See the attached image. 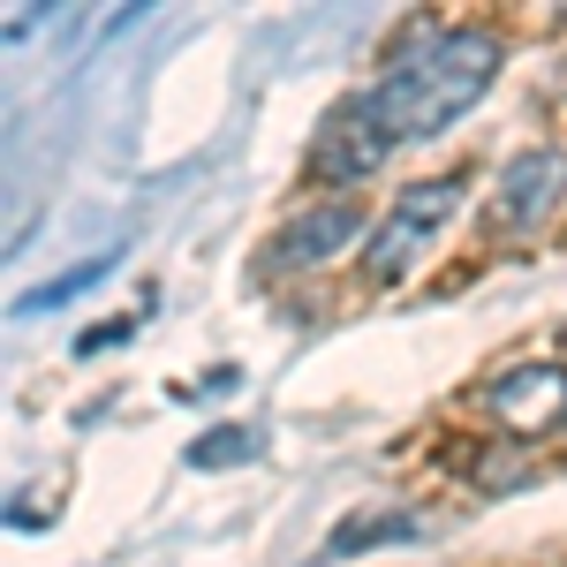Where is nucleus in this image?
<instances>
[{
	"mask_svg": "<svg viewBox=\"0 0 567 567\" xmlns=\"http://www.w3.org/2000/svg\"><path fill=\"white\" fill-rule=\"evenodd\" d=\"M499 76V39L492 31H416L386 61L379 84H363V106L379 114L393 144L439 136L454 114H470Z\"/></svg>",
	"mask_w": 567,
	"mask_h": 567,
	"instance_id": "f257e3e1",
	"label": "nucleus"
},
{
	"mask_svg": "<svg viewBox=\"0 0 567 567\" xmlns=\"http://www.w3.org/2000/svg\"><path fill=\"white\" fill-rule=\"evenodd\" d=\"M462 189H470V175H424V182H409V189L393 197V213L379 219L371 250H363V280H371V288H401V280L416 272V258L439 243V227L462 213Z\"/></svg>",
	"mask_w": 567,
	"mask_h": 567,
	"instance_id": "f03ea898",
	"label": "nucleus"
},
{
	"mask_svg": "<svg viewBox=\"0 0 567 567\" xmlns=\"http://www.w3.org/2000/svg\"><path fill=\"white\" fill-rule=\"evenodd\" d=\"M560 205H567V152L537 144V152H515L499 167V189L484 197V227L492 235H537Z\"/></svg>",
	"mask_w": 567,
	"mask_h": 567,
	"instance_id": "7ed1b4c3",
	"label": "nucleus"
},
{
	"mask_svg": "<svg viewBox=\"0 0 567 567\" xmlns=\"http://www.w3.org/2000/svg\"><path fill=\"white\" fill-rule=\"evenodd\" d=\"M484 401L507 424V439H545L567 424V371L560 363H515L484 386Z\"/></svg>",
	"mask_w": 567,
	"mask_h": 567,
	"instance_id": "20e7f679",
	"label": "nucleus"
},
{
	"mask_svg": "<svg viewBox=\"0 0 567 567\" xmlns=\"http://www.w3.org/2000/svg\"><path fill=\"white\" fill-rule=\"evenodd\" d=\"M393 159V136L379 130V114L363 106V91L355 99H341L333 114H326V130H318V152H310V175H326V182H363V175H379Z\"/></svg>",
	"mask_w": 567,
	"mask_h": 567,
	"instance_id": "39448f33",
	"label": "nucleus"
},
{
	"mask_svg": "<svg viewBox=\"0 0 567 567\" xmlns=\"http://www.w3.org/2000/svg\"><path fill=\"white\" fill-rule=\"evenodd\" d=\"M355 227H363V205H310V213H296L280 235H272V265H288V272H303V265H326L333 250H349Z\"/></svg>",
	"mask_w": 567,
	"mask_h": 567,
	"instance_id": "423d86ee",
	"label": "nucleus"
},
{
	"mask_svg": "<svg viewBox=\"0 0 567 567\" xmlns=\"http://www.w3.org/2000/svg\"><path fill=\"white\" fill-rule=\"evenodd\" d=\"M393 537H416V515L371 507V515H349V523L326 537V560H349V553H363V545H393Z\"/></svg>",
	"mask_w": 567,
	"mask_h": 567,
	"instance_id": "0eeeda50",
	"label": "nucleus"
},
{
	"mask_svg": "<svg viewBox=\"0 0 567 567\" xmlns=\"http://www.w3.org/2000/svg\"><path fill=\"white\" fill-rule=\"evenodd\" d=\"M265 454V439L258 432H243V424H219L213 439H197L189 446V470H235V462H258Z\"/></svg>",
	"mask_w": 567,
	"mask_h": 567,
	"instance_id": "6e6552de",
	"label": "nucleus"
},
{
	"mask_svg": "<svg viewBox=\"0 0 567 567\" xmlns=\"http://www.w3.org/2000/svg\"><path fill=\"white\" fill-rule=\"evenodd\" d=\"M114 265H122V250H106V258L76 265V272H61V280H45V288H31V296H23V310H53V303H69V296H84L91 280H106Z\"/></svg>",
	"mask_w": 567,
	"mask_h": 567,
	"instance_id": "1a4fd4ad",
	"label": "nucleus"
}]
</instances>
